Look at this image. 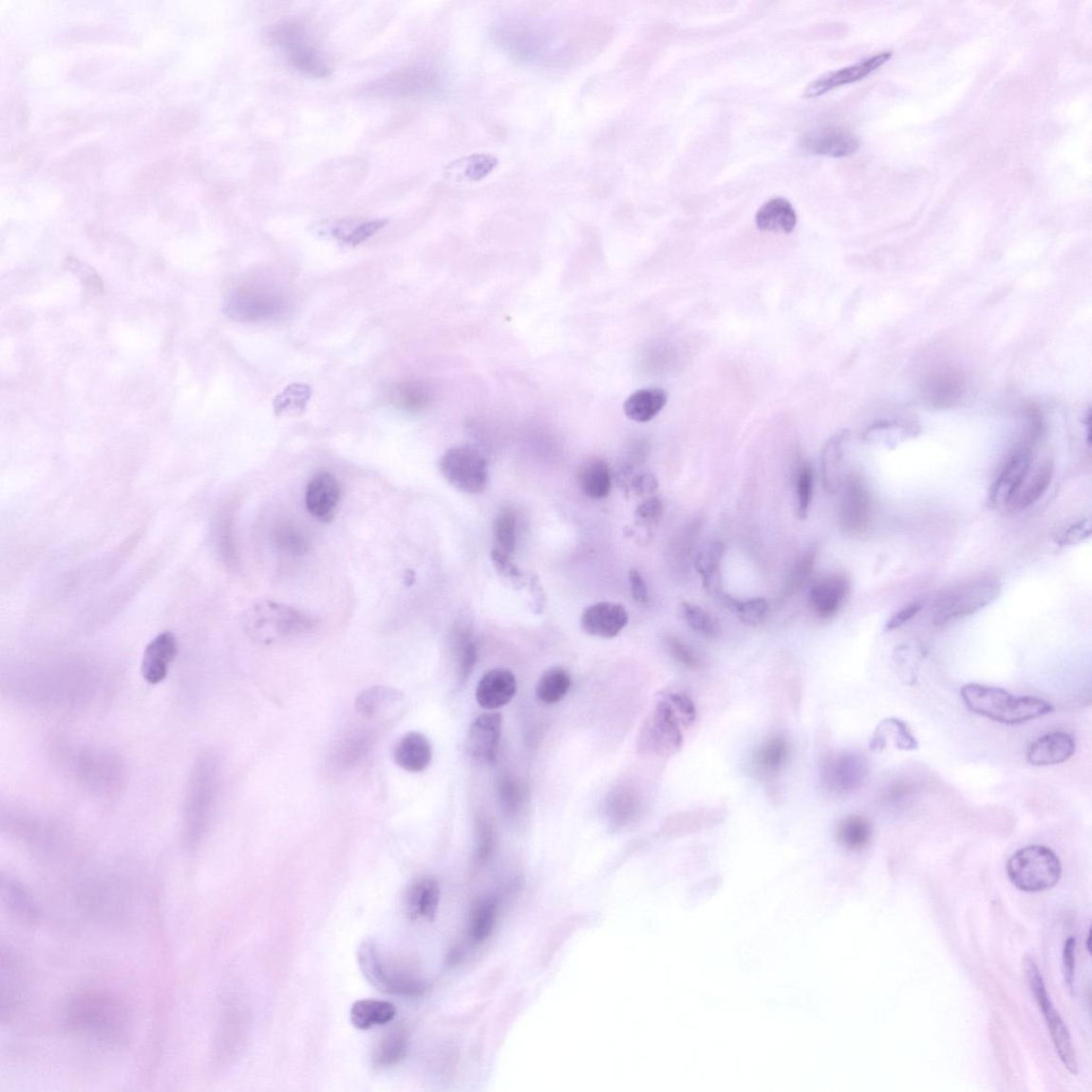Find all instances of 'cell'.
<instances>
[{"label": "cell", "instance_id": "6da1fadb", "mask_svg": "<svg viewBox=\"0 0 1092 1092\" xmlns=\"http://www.w3.org/2000/svg\"><path fill=\"white\" fill-rule=\"evenodd\" d=\"M966 706L977 715L1005 725H1021L1054 712L1048 702L1035 697H1016L1007 690L967 684L960 690Z\"/></svg>", "mask_w": 1092, "mask_h": 1092}, {"label": "cell", "instance_id": "7a4b0ae2", "mask_svg": "<svg viewBox=\"0 0 1092 1092\" xmlns=\"http://www.w3.org/2000/svg\"><path fill=\"white\" fill-rule=\"evenodd\" d=\"M245 629L254 639L265 644L305 634L317 621L305 612L273 601L259 602L244 614Z\"/></svg>", "mask_w": 1092, "mask_h": 1092}, {"label": "cell", "instance_id": "3957f363", "mask_svg": "<svg viewBox=\"0 0 1092 1092\" xmlns=\"http://www.w3.org/2000/svg\"><path fill=\"white\" fill-rule=\"evenodd\" d=\"M1060 857L1051 848L1030 845L1019 849L1010 857L1007 875L1012 885L1025 892H1042L1051 889L1062 877Z\"/></svg>", "mask_w": 1092, "mask_h": 1092}, {"label": "cell", "instance_id": "277c9868", "mask_svg": "<svg viewBox=\"0 0 1092 1092\" xmlns=\"http://www.w3.org/2000/svg\"><path fill=\"white\" fill-rule=\"evenodd\" d=\"M359 966L367 981L381 992L402 996H418L428 985L418 976L402 972L381 954L374 941H364L358 951Z\"/></svg>", "mask_w": 1092, "mask_h": 1092}, {"label": "cell", "instance_id": "5b68a950", "mask_svg": "<svg viewBox=\"0 0 1092 1092\" xmlns=\"http://www.w3.org/2000/svg\"><path fill=\"white\" fill-rule=\"evenodd\" d=\"M1001 584L993 578H979L952 589L940 597L934 606L932 622L947 626L987 608L998 599Z\"/></svg>", "mask_w": 1092, "mask_h": 1092}, {"label": "cell", "instance_id": "8992f818", "mask_svg": "<svg viewBox=\"0 0 1092 1092\" xmlns=\"http://www.w3.org/2000/svg\"><path fill=\"white\" fill-rule=\"evenodd\" d=\"M273 45L283 50L288 62L299 72L323 78L330 73L319 51L311 45L305 26L297 21L284 22L270 31Z\"/></svg>", "mask_w": 1092, "mask_h": 1092}, {"label": "cell", "instance_id": "52a82bcc", "mask_svg": "<svg viewBox=\"0 0 1092 1092\" xmlns=\"http://www.w3.org/2000/svg\"><path fill=\"white\" fill-rule=\"evenodd\" d=\"M440 471L454 488L466 494H480L488 485L487 461L471 445L448 449L441 458Z\"/></svg>", "mask_w": 1092, "mask_h": 1092}, {"label": "cell", "instance_id": "ba28073f", "mask_svg": "<svg viewBox=\"0 0 1092 1092\" xmlns=\"http://www.w3.org/2000/svg\"><path fill=\"white\" fill-rule=\"evenodd\" d=\"M1026 972L1031 993L1034 994L1038 1007L1044 1013L1047 1028L1050 1030L1057 1054H1059L1065 1069H1068L1073 1076H1078L1079 1064L1068 1027L1065 1026L1059 1011L1055 1009L1050 996L1047 994L1043 974L1031 958L1026 959Z\"/></svg>", "mask_w": 1092, "mask_h": 1092}, {"label": "cell", "instance_id": "9c48e42d", "mask_svg": "<svg viewBox=\"0 0 1092 1092\" xmlns=\"http://www.w3.org/2000/svg\"><path fill=\"white\" fill-rule=\"evenodd\" d=\"M680 721L668 700L658 702L641 729L640 751L660 757L679 751L684 744Z\"/></svg>", "mask_w": 1092, "mask_h": 1092}, {"label": "cell", "instance_id": "30bf717a", "mask_svg": "<svg viewBox=\"0 0 1092 1092\" xmlns=\"http://www.w3.org/2000/svg\"><path fill=\"white\" fill-rule=\"evenodd\" d=\"M869 775V762L860 753L832 754L821 764L822 785L836 794H851L859 790Z\"/></svg>", "mask_w": 1092, "mask_h": 1092}, {"label": "cell", "instance_id": "8fae6325", "mask_svg": "<svg viewBox=\"0 0 1092 1092\" xmlns=\"http://www.w3.org/2000/svg\"><path fill=\"white\" fill-rule=\"evenodd\" d=\"M72 1018L78 1027L97 1031V1034L118 1033L124 1020L119 1005L103 996H83L75 1002Z\"/></svg>", "mask_w": 1092, "mask_h": 1092}, {"label": "cell", "instance_id": "7c38bea8", "mask_svg": "<svg viewBox=\"0 0 1092 1092\" xmlns=\"http://www.w3.org/2000/svg\"><path fill=\"white\" fill-rule=\"evenodd\" d=\"M284 301L279 292L267 289H242L227 303L230 317L242 322L271 319L283 310Z\"/></svg>", "mask_w": 1092, "mask_h": 1092}, {"label": "cell", "instance_id": "4fadbf2b", "mask_svg": "<svg viewBox=\"0 0 1092 1092\" xmlns=\"http://www.w3.org/2000/svg\"><path fill=\"white\" fill-rule=\"evenodd\" d=\"M1030 466L1031 453L1029 447L1019 449L1009 459L989 491L988 502L992 509H1003L1009 506L1021 485L1024 484L1030 471Z\"/></svg>", "mask_w": 1092, "mask_h": 1092}, {"label": "cell", "instance_id": "5bb4252c", "mask_svg": "<svg viewBox=\"0 0 1092 1092\" xmlns=\"http://www.w3.org/2000/svg\"><path fill=\"white\" fill-rule=\"evenodd\" d=\"M860 142L855 135L839 127H822L805 135L800 141L801 150L814 156L832 159L848 158L859 150Z\"/></svg>", "mask_w": 1092, "mask_h": 1092}, {"label": "cell", "instance_id": "9a60e30c", "mask_svg": "<svg viewBox=\"0 0 1092 1092\" xmlns=\"http://www.w3.org/2000/svg\"><path fill=\"white\" fill-rule=\"evenodd\" d=\"M891 57V51H883L856 65L822 75L807 86L803 93L804 97L818 98L838 86L859 82L885 65Z\"/></svg>", "mask_w": 1092, "mask_h": 1092}, {"label": "cell", "instance_id": "2e32d148", "mask_svg": "<svg viewBox=\"0 0 1092 1092\" xmlns=\"http://www.w3.org/2000/svg\"><path fill=\"white\" fill-rule=\"evenodd\" d=\"M501 732L500 714L489 713L476 718L466 738L467 753L480 762L493 763L497 760Z\"/></svg>", "mask_w": 1092, "mask_h": 1092}, {"label": "cell", "instance_id": "e0dca14e", "mask_svg": "<svg viewBox=\"0 0 1092 1092\" xmlns=\"http://www.w3.org/2000/svg\"><path fill=\"white\" fill-rule=\"evenodd\" d=\"M628 622L629 612L623 605L600 602L584 612L580 626L588 635L611 639L618 636Z\"/></svg>", "mask_w": 1092, "mask_h": 1092}, {"label": "cell", "instance_id": "ac0fdd59", "mask_svg": "<svg viewBox=\"0 0 1092 1092\" xmlns=\"http://www.w3.org/2000/svg\"><path fill=\"white\" fill-rule=\"evenodd\" d=\"M432 75L421 67H406L393 72L368 85L367 91L378 97H409L428 89Z\"/></svg>", "mask_w": 1092, "mask_h": 1092}, {"label": "cell", "instance_id": "d6986e66", "mask_svg": "<svg viewBox=\"0 0 1092 1092\" xmlns=\"http://www.w3.org/2000/svg\"><path fill=\"white\" fill-rule=\"evenodd\" d=\"M341 499V487L334 476L328 472L313 476L306 490V507L309 513L323 522H330Z\"/></svg>", "mask_w": 1092, "mask_h": 1092}, {"label": "cell", "instance_id": "ffe728a7", "mask_svg": "<svg viewBox=\"0 0 1092 1092\" xmlns=\"http://www.w3.org/2000/svg\"><path fill=\"white\" fill-rule=\"evenodd\" d=\"M178 652V639L173 632L163 631L156 636L144 650L141 667L144 680L156 685L166 679Z\"/></svg>", "mask_w": 1092, "mask_h": 1092}, {"label": "cell", "instance_id": "44dd1931", "mask_svg": "<svg viewBox=\"0 0 1092 1092\" xmlns=\"http://www.w3.org/2000/svg\"><path fill=\"white\" fill-rule=\"evenodd\" d=\"M1077 751V743L1067 732L1047 733L1030 744L1026 760L1033 766H1052L1069 761Z\"/></svg>", "mask_w": 1092, "mask_h": 1092}, {"label": "cell", "instance_id": "7402d4cb", "mask_svg": "<svg viewBox=\"0 0 1092 1092\" xmlns=\"http://www.w3.org/2000/svg\"><path fill=\"white\" fill-rule=\"evenodd\" d=\"M517 679L508 669L485 673L476 689V701L484 709L493 710L509 704L517 692Z\"/></svg>", "mask_w": 1092, "mask_h": 1092}, {"label": "cell", "instance_id": "603a6c76", "mask_svg": "<svg viewBox=\"0 0 1092 1092\" xmlns=\"http://www.w3.org/2000/svg\"><path fill=\"white\" fill-rule=\"evenodd\" d=\"M440 898L441 889L436 879L416 880L405 892V913L412 921H433L438 913Z\"/></svg>", "mask_w": 1092, "mask_h": 1092}, {"label": "cell", "instance_id": "cb8c5ba5", "mask_svg": "<svg viewBox=\"0 0 1092 1092\" xmlns=\"http://www.w3.org/2000/svg\"><path fill=\"white\" fill-rule=\"evenodd\" d=\"M848 593L849 586L845 577L840 575L822 577L811 589V608L820 618L834 617L844 603Z\"/></svg>", "mask_w": 1092, "mask_h": 1092}, {"label": "cell", "instance_id": "d4e9b609", "mask_svg": "<svg viewBox=\"0 0 1092 1092\" xmlns=\"http://www.w3.org/2000/svg\"><path fill=\"white\" fill-rule=\"evenodd\" d=\"M393 758L398 766L409 773H421L430 765L431 744L422 733L410 732L396 744Z\"/></svg>", "mask_w": 1092, "mask_h": 1092}, {"label": "cell", "instance_id": "484cf974", "mask_svg": "<svg viewBox=\"0 0 1092 1092\" xmlns=\"http://www.w3.org/2000/svg\"><path fill=\"white\" fill-rule=\"evenodd\" d=\"M797 221L799 218L793 205L784 198H771L756 215L757 227L763 232L791 234Z\"/></svg>", "mask_w": 1092, "mask_h": 1092}, {"label": "cell", "instance_id": "4316f807", "mask_svg": "<svg viewBox=\"0 0 1092 1092\" xmlns=\"http://www.w3.org/2000/svg\"><path fill=\"white\" fill-rule=\"evenodd\" d=\"M1053 478L1054 463L1050 459H1046L1036 467L1033 474L1029 471L1009 507L1013 510H1025L1035 505L1050 487Z\"/></svg>", "mask_w": 1092, "mask_h": 1092}, {"label": "cell", "instance_id": "83f0119b", "mask_svg": "<svg viewBox=\"0 0 1092 1092\" xmlns=\"http://www.w3.org/2000/svg\"><path fill=\"white\" fill-rule=\"evenodd\" d=\"M890 744L901 751H913L918 747L917 741L908 725L898 718H889L881 722L873 735L870 746L873 751L882 752Z\"/></svg>", "mask_w": 1092, "mask_h": 1092}, {"label": "cell", "instance_id": "f1b7e54d", "mask_svg": "<svg viewBox=\"0 0 1092 1092\" xmlns=\"http://www.w3.org/2000/svg\"><path fill=\"white\" fill-rule=\"evenodd\" d=\"M667 400V393L660 387L641 388L624 403V413L631 421L647 423L665 408Z\"/></svg>", "mask_w": 1092, "mask_h": 1092}, {"label": "cell", "instance_id": "f546056e", "mask_svg": "<svg viewBox=\"0 0 1092 1092\" xmlns=\"http://www.w3.org/2000/svg\"><path fill=\"white\" fill-rule=\"evenodd\" d=\"M577 481L579 489L587 498L593 499L608 498L612 487L611 467L601 459H593L580 467Z\"/></svg>", "mask_w": 1092, "mask_h": 1092}, {"label": "cell", "instance_id": "4dcf8cb0", "mask_svg": "<svg viewBox=\"0 0 1092 1092\" xmlns=\"http://www.w3.org/2000/svg\"><path fill=\"white\" fill-rule=\"evenodd\" d=\"M395 1005L386 1001L361 1000L350 1009V1020L354 1027L367 1030L372 1027L391 1024L396 1017Z\"/></svg>", "mask_w": 1092, "mask_h": 1092}, {"label": "cell", "instance_id": "1f68e13d", "mask_svg": "<svg viewBox=\"0 0 1092 1092\" xmlns=\"http://www.w3.org/2000/svg\"><path fill=\"white\" fill-rule=\"evenodd\" d=\"M873 836V821L859 814L845 818L837 827L838 842L849 852L864 851L871 844Z\"/></svg>", "mask_w": 1092, "mask_h": 1092}, {"label": "cell", "instance_id": "d6a6232c", "mask_svg": "<svg viewBox=\"0 0 1092 1092\" xmlns=\"http://www.w3.org/2000/svg\"><path fill=\"white\" fill-rule=\"evenodd\" d=\"M790 754V744L781 734L771 736L757 750L753 757V765L760 774L767 777L775 776L782 770Z\"/></svg>", "mask_w": 1092, "mask_h": 1092}, {"label": "cell", "instance_id": "836d02e7", "mask_svg": "<svg viewBox=\"0 0 1092 1092\" xmlns=\"http://www.w3.org/2000/svg\"><path fill=\"white\" fill-rule=\"evenodd\" d=\"M725 554L722 542H714L702 550L695 561V567L707 592L716 596L723 594L721 565Z\"/></svg>", "mask_w": 1092, "mask_h": 1092}, {"label": "cell", "instance_id": "e575fe53", "mask_svg": "<svg viewBox=\"0 0 1092 1092\" xmlns=\"http://www.w3.org/2000/svg\"><path fill=\"white\" fill-rule=\"evenodd\" d=\"M406 1048L408 1036L405 1030L402 1027L393 1028L376 1045L372 1053V1064L377 1068L391 1067L404 1059Z\"/></svg>", "mask_w": 1092, "mask_h": 1092}, {"label": "cell", "instance_id": "d590c367", "mask_svg": "<svg viewBox=\"0 0 1092 1092\" xmlns=\"http://www.w3.org/2000/svg\"><path fill=\"white\" fill-rule=\"evenodd\" d=\"M845 435H838L831 439L823 448L821 457V478L823 487L829 493H835L842 483V445Z\"/></svg>", "mask_w": 1092, "mask_h": 1092}, {"label": "cell", "instance_id": "8d00e7d4", "mask_svg": "<svg viewBox=\"0 0 1092 1092\" xmlns=\"http://www.w3.org/2000/svg\"><path fill=\"white\" fill-rule=\"evenodd\" d=\"M845 514L846 523L854 532L862 531L869 523L871 499L864 485L857 480L848 489Z\"/></svg>", "mask_w": 1092, "mask_h": 1092}, {"label": "cell", "instance_id": "74e56055", "mask_svg": "<svg viewBox=\"0 0 1092 1092\" xmlns=\"http://www.w3.org/2000/svg\"><path fill=\"white\" fill-rule=\"evenodd\" d=\"M572 685L570 673L561 667L546 670L537 685L536 695L542 704L555 705L566 697Z\"/></svg>", "mask_w": 1092, "mask_h": 1092}, {"label": "cell", "instance_id": "f35d334b", "mask_svg": "<svg viewBox=\"0 0 1092 1092\" xmlns=\"http://www.w3.org/2000/svg\"><path fill=\"white\" fill-rule=\"evenodd\" d=\"M499 160L491 155L474 154L448 167L450 177L461 180H480L497 168Z\"/></svg>", "mask_w": 1092, "mask_h": 1092}, {"label": "cell", "instance_id": "ab89813d", "mask_svg": "<svg viewBox=\"0 0 1092 1092\" xmlns=\"http://www.w3.org/2000/svg\"><path fill=\"white\" fill-rule=\"evenodd\" d=\"M403 698L400 691L386 687H374L361 692L355 707L366 718H375L389 705H394Z\"/></svg>", "mask_w": 1092, "mask_h": 1092}, {"label": "cell", "instance_id": "60d3db41", "mask_svg": "<svg viewBox=\"0 0 1092 1092\" xmlns=\"http://www.w3.org/2000/svg\"><path fill=\"white\" fill-rule=\"evenodd\" d=\"M499 916L498 901L488 898L480 901L473 910L470 933L475 942H483L491 937Z\"/></svg>", "mask_w": 1092, "mask_h": 1092}, {"label": "cell", "instance_id": "b9f144b4", "mask_svg": "<svg viewBox=\"0 0 1092 1092\" xmlns=\"http://www.w3.org/2000/svg\"><path fill=\"white\" fill-rule=\"evenodd\" d=\"M392 402L404 411L421 413L429 405L431 395L420 383H404L394 388Z\"/></svg>", "mask_w": 1092, "mask_h": 1092}, {"label": "cell", "instance_id": "7bdbcfd3", "mask_svg": "<svg viewBox=\"0 0 1092 1092\" xmlns=\"http://www.w3.org/2000/svg\"><path fill=\"white\" fill-rule=\"evenodd\" d=\"M719 599L727 609L738 615L744 624L750 627H757L764 622L770 611L769 603L765 599L740 601L724 593L719 596Z\"/></svg>", "mask_w": 1092, "mask_h": 1092}, {"label": "cell", "instance_id": "ee69618b", "mask_svg": "<svg viewBox=\"0 0 1092 1092\" xmlns=\"http://www.w3.org/2000/svg\"><path fill=\"white\" fill-rule=\"evenodd\" d=\"M681 617L693 631L708 638H715L719 634L717 621L699 605L683 602L680 605Z\"/></svg>", "mask_w": 1092, "mask_h": 1092}, {"label": "cell", "instance_id": "f6af8a7d", "mask_svg": "<svg viewBox=\"0 0 1092 1092\" xmlns=\"http://www.w3.org/2000/svg\"><path fill=\"white\" fill-rule=\"evenodd\" d=\"M494 539L497 546L494 550L508 556L514 554L517 544V523L510 510L501 511L494 521Z\"/></svg>", "mask_w": 1092, "mask_h": 1092}, {"label": "cell", "instance_id": "bcb514c9", "mask_svg": "<svg viewBox=\"0 0 1092 1092\" xmlns=\"http://www.w3.org/2000/svg\"><path fill=\"white\" fill-rule=\"evenodd\" d=\"M923 660V652H913L909 650H898L894 657L895 671L898 678L906 687H914L917 680L918 666Z\"/></svg>", "mask_w": 1092, "mask_h": 1092}, {"label": "cell", "instance_id": "7dc6e473", "mask_svg": "<svg viewBox=\"0 0 1092 1092\" xmlns=\"http://www.w3.org/2000/svg\"><path fill=\"white\" fill-rule=\"evenodd\" d=\"M814 478L811 466L804 464L797 478V516L807 518L813 498Z\"/></svg>", "mask_w": 1092, "mask_h": 1092}, {"label": "cell", "instance_id": "c3c4849f", "mask_svg": "<svg viewBox=\"0 0 1092 1092\" xmlns=\"http://www.w3.org/2000/svg\"><path fill=\"white\" fill-rule=\"evenodd\" d=\"M310 397V387L302 385H293L286 388L279 397H276L274 403L275 411L280 414L293 408L302 410L305 408Z\"/></svg>", "mask_w": 1092, "mask_h": 1092}, {"label": "cell", "instance_id": "681fc988", "mask_svg": "<svg viewBox=\"0 0 1092 1092\" xmlns=\"http://www.w3.org/2000/svg\"><path fill=\"white\" fill-rule=\"evenodd\" d=\"M478 648L469 635H459L457 638V658L459 674L461 680L469 678L476 662H478Z\"/></svg>", "mask_w": 1092, "mask_h": 1092}, {"label": "cell", "instance_id": "f907efd6", "mask_svg": "<svg viewBox=\"0 0 1092 1092\" xmlns=\"http://www.w3.org/2000/svg\"><path fill=\"white\" fill-rule=\"evenodd\" d=\"M276 543L292 554H305L309 549L308 540L296 528L283 526L276 532Z\"/></svg>", "mask_w": 1092, "mask_h": 1092}, {"label": "cell", "instance_id": "816d5d0a", "mask_svg": "<svg viewBox=\"0 0 1092 1092\" xmlns=\"http://www.w3.org/2000/svg\"><path fill=\"white\" fill-rule=\"evenodd\" d=\"M816 549H811L807 552V554L804 555V556L799 562V565H797L793 571L791 579L788 580V593H794L795 592L800 591V589L804 585L805 580L810 577L814 566H816Z\"/></svg>", "mask_w": 1092, "mask_h": 1092}, {"label": "cell", "instance_id": "f5cc1de1", "mask_svg": "<svg viewBox=\"0 0 1092 1092\" xmlns=\"http://www.w3.org/2000/svg\"><path fill=\"white\" fill-rule=\"evenodd\" d=\"M667 647H668L669 652L674 660L684 667H687V668L691 670L700 668L701 661L697 653L680 639L669 638L667 640Z\"/></svg>", "mask_w": 1092, "mask_h": 1092}, {"label": "cell", "instance_id": "db71d44e", "mask_svg": "<svg viewBox=\"0 0 1092 1092\" xmlns=\"http://www.w3.org/2000/svg\"><path fill=\"white\" fill-rule=\"evenodd\" d=\"M387 223V220L384 219L371 220L361 223L349 234H347L343 240L347 245L351 247L359 246L363 244V242H366L370 237L374 236L375 234L380 230H383Z\"/></svg>", "mask_w": 1092, "mask_h": 1092}, {"label": "cell", "instance_id": "11a10c76", "mask_svg": "<svg viewBox=\"0 0 1092 1092\" xmlns=\"http://www.w3.org/2000/svg\"><path fill=\"white\" fill-rule=\"evenodd\" d=\"M1090 534L1091 523L1089 519H1082V521L1065 528L1056 537L1055 541L1062 546L1074 545L1088 539Z\"/></svg>", "mask_w": 1092, "mask_h": 1092}, {"label": "cell", "instance_id": "9f6ffc18", "mask_svg": "<svg viewBox=\"0 0 1092 1092\" xmlns=\"http://www.w3.org/2000/svg\"><path fill=\"white\" fill-rule=\"evenodd\" d=\"M667 700L670 702L675 713L678 714L684 725L695 723L697 709L693 701L684 693H670Z\"/></svg>", "mask_w": 1092, "mask_h": 1092}, {"label": "cell", "instance_id": "6f0895ef", "mask_svg": "<svg viewBox=\"0 0 1092 1092\" xmlns=\"http://www.w3.org/2000/svg\"><path fill=\"white\" fill-rule=\"evenodd\" d=\"M1076 951L1077 940L1074 937H1070L1064 943L1063 954L1065 984H1067L1070 991H1073L1074 989V973H1076Z\"/></svg>", "mask_w": 1092, "mask_h": 1092}, {"label": "cell", "instance_id": "680465c9", "mask_svg": "<svg viewBox=\"0 0 1092 1092\" xmlns=\"http://www.w3.org/2000/svg\"><path fill=\"white\" fill-rule=\"evenodd\" d=\"M664 513V505L661 499L656 498L650 499L641 504L636 510V518L641 522L653 523L661 518Z\"/></svg>", "mask_w": 1092, "mask_h": 1092}, {"label": "cell", "instance_id": "91938a15", "mask_svg": "<svg viewBox=\"0 0 1092 1092\" xmlns=\"http://www.w3.org/2000/svg\"><path fill=\"white\" fill-rule=\"evenodd\" d=\"M923 606L921 603L913 602L906 606V608L899 610L892 615L887 623V630L893 631L903 627L904 624L913 619L915 615L920 612Z\"/></svg>", "mask_w": 1092, "mask_h": 1092}, {"label": "cell", "instance_id": "94428289", "mask_svg": "<svg viewBox=\"0 0 1092 1092\" xmlns=\"http://www.w3.org/2000/svg\"><path fill=\"white\" fill-rule=\"evenodd\" d=\"M629 582L632 599L637 603L645 604L648 601V587L646 580L636 570L630 571Z\"/></svg>", "mask_w": 1092, "mask_h": 1092}, {"label": "cell", "instance_id": "6125c7cd", "mask_svg": "<svg viewBox=\"0 0 1092 1092\" xmlns=\"http://www.w3.org/2000/svg\"><path fill=\"white\" fill-rule=\"evenodd\" d=\"M632 489L638 494H651L658 488V482L653 475L643 474L636 476L632 480Z\"/></svg>", "mask_w": 1092, "mask_h": 1092}, {"label": "cell", "instance_id": "be15d7a7", "mask_svg": "<svg viewBox=\"0 0 1092 1092\" xmlns=\"http://www.w3.org/2000/svg\"><path fill=\"white\" fill-rule=\"evenodd\" d=\"M1087 939H1088V940H1087V949H1088V951L1090 952V941H1091V934H1090V932H1089V934H1088V938H1087Z\"/></svg>", "mask_w": 1092, "mask_h": 1092}]
</instances>
